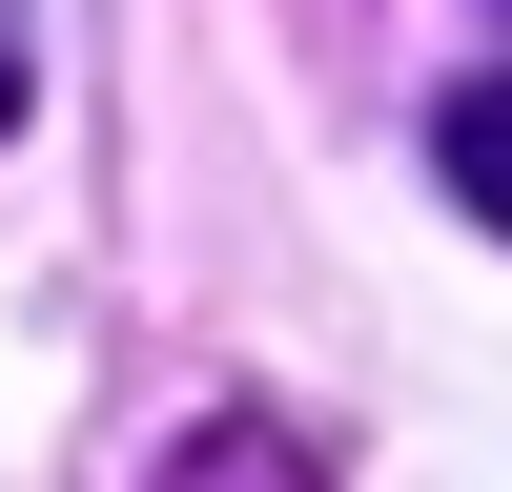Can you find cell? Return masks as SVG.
<instances>
[{"mask_svg":"<svg viewBox=\"0 0 512 492\" xmlns=\"http://www.w3.org/2000/svg\"><path fill=\"white\" fill-rule=\"evenodd\" d=\"M431 185H451V205H472V226L512 246V62H492V82H451V103H431Z\"/></svg>","mask_w":512,"mask_h":492,"instance_id":"1","label":"cell"},{"mask_svg":"<svg viewBox=\"0 0 512 492\" xmlns=\"http://www.w3.org/2000/svg\"><path fill=\"white\" fill-rule=\"evenodd\" d=\"M164 492H308V472H287L267 431H205V451H185V472H164Z\"/></svg>","mask_w":512,"mask_h":492,"instance_id":"2","label":"cell"},{"mask_svg":"<svg viewBox=\"0 0 512 492\" xmlns=\"http://www.w3.org/2000/svg\"><path fill=\"white\" fill-rule=\"evenodd\" d=\"M21 82H41V62H21V0H0V144H21Z\"/></svg>","mask_w":512,"mask_h":492,"instance_id":"3","label":"cell"},{"mask_svg":"<svg viewBox=\"0 0 512 492\" xmlns=\"http://www.w3.org/2000/svg\"><path fill=\"white\" fill-rule=\"evenodd\" d=\"M492 21H512V0H492Z\"/></svg>","mask_w":512,"mask_h":492,"instance_id":"4","label":"cell"}]
</instances>
